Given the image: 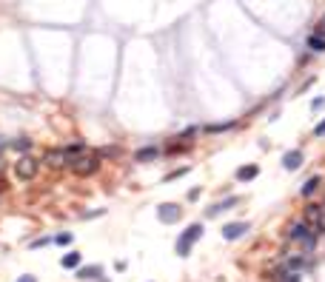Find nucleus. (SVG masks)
<instances>
[{
    "label": "nucleus",
    "mask_w": 325,
    "mask_h": 282,
    "mask_svg": "<svg viewBox=\"0 0 325 282\" xmlns=\"http://www.w3.org/2000/svg\"><path fill=\"white\" fill-rule=\"evenodd\" d=\"M317 237H319V234L314 231V228H311L305 220H297V223L288 225V239H291V242H300V245H303V254H305V257H308V254L317 248Z\"/></svg>",
    "instance_id": "nucleus-1"
},
{
    "label": "nucleus",
    "mask_w": 325,
    "mask_h": 282,
    "mask_svg": "<svg viewBox=\"0 0 325 282\" xmlns=\"http://www.w3.org/2000/svg\"><path fill=\"white\" fill-rule=\"evenodd\" d=\"M69 168H72L77 177H92L97 168H100V160H97V154H77V157H72V163H69Z\"/></svg>",
    "instance_id": "nucleus-2"
},
{
    "label": "nucleus",
    "mask_w": 325,
    "mask_h": 282,
    "mask_svg": "<svg viewBox=\"0 0 325 282\" xmlns=\"http://www.w3.org/2000/svg\"><path fill=\"white\" fill-rule=\"evenodd\" d=\"M202 231H205V228H202L200 223H191L186 231L177 237V245H174V251L180 254V257H188V254H191V245H194L197 239L202 237Z\"/></svg>",
    "instance_id": "nucleus-3"
},
{
    "label": "nucleus",
    "mask_w": 325,
    "mask_h": 282,
    "mask_svg": "<svg viewBox=\"0 0 325 282\" xmlns=\"http://www.w3.org/2000/svg\"><path fill=\"white\" fill-rule=\"evenodd\" d=\"M37 168H40V160L32 157V154H23V157L15 163V174L20 177V180H35Z\"/></svg>",
    "instance_id": "nucleus-4"
},
{
    "label": "nucleus",
    "mask_w": 325,
    "mask_h": 282,
    "mask_svg": "<svg viewBox=\"0 0 325 282\" xmlns=\"http://www.w3.org/2000/svg\"><path fill=\"white\" fill-rule=\"evenodd\" d=\"M305 223L317 234H325V205H317V203L305 205Z\"/></svg>",
    "instance_id": "nucleus-5"
},
{
    "label": "nucleus",
    "mask_w": 325,
    "mask_h": 282,
    "mask_svg": "<svg viewBox=\"0 0 325 282\" xmlns=\"http://www.w3.org/2000/svg\"><path fill=\"white\" fill-rule=\"evenodd\" d=\"M43 163L49 168H66L72 163V154L66 151V148H49V151L43 154Z\"/></svg>",
    "instance_id": "nucleus-6"
},
{
    "label": "nucleus",
    "mask_w": 325,
    "mask_h": 282,
    "mask_svg": "<svg viewBox=\"0 0 325 282\" xmlns=\"http://www.w3.org/2000/svg\"><path fill=\"white\" fill-rule=\"evenodd\" d=\"M183 217V208L174 203H160L157 205V220L160 223H177Z\"/></svg>",
    "instance_id": "nucleus-7"
},
{
    "label": "nucleus",
    "mask_w": 325,
    "mask_h": 282,
    "mask_svg": "<svg viewBox=\"0 0 325 282\" xmlns=\"http://www.w3.org/2000/svg\"><path fill=\"white\" fill-rule=\"evenodd\" d=\"M248 228H251L248 223H228V225H223V237L228 239V242H234V239L246 237V234H248Z\"/></svg>",
    "instance_id": "nucleus-8"
},
{
    "label": "nucleus",
    "mask_w": 325,
    "mask_h": 282,
    "mask_svg": "<svg viewBox=\"0 0 325 282\" xmlns=\"http://www.w3.org/2000/svg\"><path fill=\"white\" fill-rule=\"evenodd\" d=\"M300 166H303V151H288L282 157V168L285 171H297Z\"/></svg>",
    "instance_id": "nucleus-9"
},
{
    "label": "nucleus",
    "mask_w": 325,
    "mask_h": 282,
    "mask_svg": "<svg viewBox=\"0 0 325 282\" xmlns=\"http://www.w3.org/2000/svg\"><path fill=\"white\" fill-rule=\"evenodd\" d=\"M157 157H160V148H157V145H145V148L134 151V160H137V163H149V160H157Z\"/></svg>",
    "instance_id": "nucleus-10"
},
{
    "label": "nucleus",
    "mask_w": 325,
    "mask_h": 282,
    "mask_svg": "<svg viewBox=\"0 0 325 282\" xmlns=\"http://www.w3.org/2000/svg\"><path fill=\"white\" fill-rule=\"evenodd\" d=\"M237 205V197H225L223 203H214L209 208V217H217V214H223V211H228V208H234Z\"/></svg>",
    "instance_id": "nucleus-11"
},
{
    "label": "nucleus",
    "mask_w": 325,
    "mask_h": 282,
    "mask_svg": "<svg viewBox=\"0 0 325 282\" xmlns=\"http://www.w3.org/2000/svg\"><path fill=\"white\" fill-rule=\"evenodd\" d=\"M100 274H103L100 265H86V268L80 265V268H77V279H97Z\"/></svg>",
    "instance_id": "nucleus-12"
},
{
    "label": "nucleus",
    "mask_w": 325,
    "mask_h": 282,
    "mask_svg": "<svg viewBox=\"0 0 325 282\" xmlns=\"http://www.w3.org/2000/svg\"><path fill=\"white\" fill-rule=\"evenodd\" d=\"M322 185V177H308V180H305V185L300 188V194L303 197H311V194H317V188Z\"/></svg>",
    "instance_id": "nucleus-13"
},
{
    "label": "nucleus",
    "mask_w": 325,
    "mask_h": 282,
    "mask_svg": "<svg viewBox=\"0 0 325 282\" xmlns=\"http://www.w3.org/2000/svg\"><path fill=\"white\" fill-rule=\"evenodd\" d=\"M260 174V168L257 166H243V168H237V180L240 182H248V180H254Z\"/></svg>",
    "instance_id": "nucleus-14"
},
{
    "label": "nucleus",
    "mask_w": 325,
    "mask_h": 282,
    "mask_svg": "<svg viewBox=\"0 0 325 282\" xmlns=\"http://www.w3.org/2000/svg\"><path fill=\"white\" fill-rule=\"evenodd\" d=\"M80 260H83V254H80V251H69L63 257V268H69V271H72V268L80 265Z\"/></svg>",
    "instance_id": "nucleus-15"
},
{
    "label": "nucleus",
    "mask_w": 325,
    "mask_h": 282,
    "mask_svg": "<svg viewBox=\"0 0 325 282\" xmlns=\"http://www.w3.org/2000/svg\"><path fill=\"white\" fill-rule=\"evenodd\" d=\"M308 49H311V51H319V54H322V51H325V37L314 32V35L308 37Z\"/></svg>",
    "instance_id": "nucleus-16"
},
{
    "label": "nucleus",
    "mask_w": 325,
    "mask_h": 282,
    "mask_svg": "<svg viewBox=\"0 0 325 282\" xmlns=\"http://www.w3.org/2000/svg\"><path fill=\"white\" fill-rule=\"evenodd\" d=\"M231 129V123H220V126H205V131L209 134H217V131H228Z\"/></svg>",
    "instance_id": "nucleus-17"
},
{
    "label": "nucleus",
    "mask_w": 325,
    "mask_h": 282,
    "mask_svg": "<svg viewBox=\"0 0 325 282\" xmlns=\"http://www.w3.org/2000/svg\"><path fill=\"white\" fill-rule=\"evenodd\" d=\"M54 242H57V245H69V242H72V234H69V231L57 234V237H54Z\"/></svg>",
    "instance_id": "nucleus-18"
},
{
    "label": "nucleus",
    "mask_w": 325,
    "mask_h": 282,
    "mask_svg": "<svg viewBox=\"0 0 325 282\" xmlns=\"http://www.w3.org/2000/svg\"><path fill=\"white\" fill-rule=\"evenodd\" d=\"M314 137H325V120H322V123H317V129H314Z\"/></svg>",
    "instance_id": "nucleus-19"
},
{
    "label": "nucleus",
    "mask_w": 325,
    "mask_h": 282,
    "mask_svg": "<svg viewBox=\"0 0 325 282\" xmlns=\"http://www.w3.org/2000/svg\"><path fill=\"white\" fill-rule=\"evenodd\" d=\"M317 35H322V37H325V15L317 20Z\"/></svg>",
    "instance_id": "nucleus-20"
},
{
    "label": "nucleus",
    "mask_w": 325,
    "mask_h": 282,
    "mask_svg": "<svg viewBox=\"0 0 325 282\" xmlns=\"http://www.w3.org/2000/svg\"><path fill=\"white\" fill-rule=\"evenodd\" d=\"M12 145H15V148H20V151H23V148H29V140H17V143H12Z\"/></svg>",
    "instance_id": "nucleus-21"
},
{
    "label": "nucleus",
    "mask_w": 325,
    "mask_h": 282,
    "mask_svg": "<svg viewBox=\"0 0 325 282\" xmlns=\"http://www.w3.org/2000/svg\"><path fill=\"white\" fill-rule=\"evenodd\" d=\"M20 282H35V276H23V279Z\"/></svg>",
    "instance_id": "nucleus-22"
}]
</instances>
